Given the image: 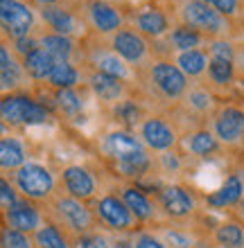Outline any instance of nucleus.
<instances>
[{
	"mask_svg": "<svg viewBox=\"0 0 244 248\" xmlns=\"http://www.w3.org/2000/svg\"><path fill=\"white\" fill-rule=\"evenodd\" d=\"M208 79L212 86L226 88L235 81V63L233 61H222V59H211L208 61V70H206Z\"/></svg>",
	"mask_w": 244,
	"mask_h": 248,
	"instance_id": "nucleus-33",
	"label": "nucleus"
},
{
	"mask_svg": "<svg viewBox=\"0 0 244 248\" xmlns=\"http://www.w3.org/2000/svg\"><path fill=\"white\" fill-rule=\"evenodd\" d=\"M18 199H20V194H18V189H16V185L7 176H0V215L7 208H12Z\"/></svg>",
	"mask_w": 244,
	"mask_h": 248,
	"instance_id": "nucleus-41",
	"label": "nucleus"
},
{
	"mask_svg": "<svg viewBox=\"0 0 244 248\" xmlns=\"http://www.w3.org/2000/svg\"><path fill=\"white\" fill-rule=\"evenodd\" d=\"M36 25L32 7L25 0H0V30L7 39H23L30 36Z\"/></svg>",
	"mask_w": 244,
	"mask_h": 248,
	"instance_id": "nucleus-10",
	"label": "nucleus"
},
{
	"mask_svg": "<svg viewBox=\"0 0 244 248\" xmlns=\"http://www.w3.org/2000/svg\"><path fill=\"white\" fill-rule=\"evenodd\" d=\"M12 43H14V57H20V59L39 47V39H34L32 34H30V36H23V39L12 41Z\"/></svg>",
	"mask_w": 244,
	"mask_h": 248,
	"instance_id": "nucleus-43",
	"label": "nucleus"
},
{
	"mask_svg": "<svg viewBox=\"0 0 244 248\" xmlns=\"http://www.w3.org/2000/svg\"><path fill=\"white\" fill-rule=\"evenodd\" d=\"M161 239H163V244L167 248H192L195 246L192 237L188 232H183L181 228H167Z\"/></svg>",
	"mask_w": 244,
	"mask_h": 248,
	"instance_id": "nucleus-40",
	"label": "nucleus"
},
{
	"mask_svg": "<svg viewBox=\"0 0 244 248\" xmlns=\"http://www.w3.org/2000/svg\"><path fill=\"white\" fill-rule=\"evenodd\" d=\"M244 199V174L242 171H231L222 181L217 189H212L204 196V203L211 210H231L238 208Z\"/></svg>",
	"mask_w": 244,
	"mask_h": 248,
	"instance_id": "nucleus-16",
	"label": "nucleus"
},
{
	"mask_svg": "<svg viewBox=\"0 0 244 248\" xmlns=\"http://www.w3.org/2000/svg\"><path fill=\"white\" fill-rule=\"evenodd\" d=\"M161 167H163V171H167V174H177L179 167H181V156H179L177 151H165V154H161Z\"/></svg>",
	"mask_w": 244,
	"mask_h": 248,
	"instance_id": "nucleus-44",
	"label": "nucleus"
},
{
	"mask_svg": "<svg viewBox=\"0 0 244 248\" xmlns=\"http://www.w3.org/2000/svg\"><path fill=\"white\" fill-rule=\"evenodd\" d=\"M81 79V72L77 70V65L73 61H57L48 77V84L52 86L54 91H66V88H77Z\"/></svg>",
	"mask_w": 244,
	"mask_h": 248,
	"instance_id": "nucleus-30",
	"label": "nucleus"
},
{
	"mask_svg": "<svg viewBox=\"0 0 244 248\" xmlns=\"http://www.w3.org/2000/svg\"><path fill=\"white\" fill-rule=\"evenodd\" d=\"M12 183L16 185V189H18V194L23 199H30L34 203H43V201H52V196L57 194L59 178L54 176V171L48 165L36 163V160H27L16 171H12Z\"/></svg>",
	"mask_w": 244,
	"mask_h": 248,
	"instance_id": "nucleus-1",
	"label": "nucleus"
},
{
	"mask_svg": "<svg viewBox=\"0 0 244 248\" xmlns=\"http://www.w3.org/2000/svg\"><path fill=\"white\" fill-rule=\"evenodd\" d=\"M240 171L244 174V147L240 149Z\"/></svg>",
	"mask_w": 244,
	"mask_h": 248,
	"instance_id": "nucleus-50",
	"label": "nucleus"
},
{
	"mask_svg": "<svg viewBox=\"0 0 244 248\" xmlns=\"http://www.w3.org/2000/svg\"><path fill=\"white\" fill-rule=\"evenodd\" d=\"M131 242H133V248H167L159 235L147 232V230H140V232H136Z\"/></svg>",
	"mask_w": 244,
	"mask_h": 248,
	"instance_id": "nucleus-42",
	"label": "nucleus"
},
{
	"mask_svg": "<svg viewBox=\"0 0 244 248\" xmlns=\"http://www.w3.org/2000/svg\"><path fill=\"white\" fill-rule=\"evenodd\" d=\"M32 2L39 7H50V5H59L61 0H32Z\"/></svg>",
	"mask_w": 244,
	"mask_h": 248,
	"instance_id": "nucleus-48",
	"label": "nucleus"
},
{
	"mask_svg": "<svg viewBox=\"0 0 244 248\" xmlns=\"http://www.w3.org/2000/svg\"><path fill=\"white\" fill-rule=\"evenodd\" d=\"M0 217H2V223L7 228L20 230L25 235H34L41 228V223H43L41 208L34 201H30V199H23V196L14 203L12 208H7Z\"/></svg>",
	"mask_w": 244,
	"mask_h": 248,
	"instance_id": "nucleus-14",
	"label": "nucleus"
},
{
	"mask_svg": "<svg viewBox=\"0 0 244 248\" xmlns=\"http://www.w3.org/2000/svg\"><path fill=\"white\" fill-rule=\"evenodd\" d=\"M120 199L125 203L129 212L133 215V219L138 223H152L156 219V203L149 194H147L145 189L140 187V185L131 183V185H122L120 187Z\"/></svg>",
	"mask_w": 244,
	"mask_h": 248,
	"instance_id": "nucleus-17",
	"label": "nucleus"
},
{
	"mask_svg": "<svg viewBox=\"0 0 244 248\" xmlns=\"http://www.w3.org/2000/svg\"><path fill=\"white\" fill-rule=\"evenodd\" d=\"M7 133H9V126H7V124L0 120V138H5Z\"/></svg>",
	"mask_w": 244,
	"mask_h": 248,
	"instance_id": "nucleus-49",
	"label": "nucleus"
},
{
	"mask_svg": "<svg viewBox=\"0 0 244 248\" xmlns=\"http://www.w3.org/2000/svg\"><path fill=\"white\" fill-rule=\"evenodd\" d=\"M84 9L88 23L98 34L113 36L122 30V12L109 0H84Z\"/></svg>",
	"mask_w": 244,
	"mask_h": 248,
	"instance_id": "nucleus-15",
	"label": "nucleus"
},
{
	"mask_svg": "<svg viewBox=\"0 0 244 248\" xmlns=\"http://www.w3.org/2000/svg\"><path fill=\"white\" fill-rule=\"evenodd\" d=\"M39 39V46L46 50L54 61H73L75 54V41L70 36H64V34H54V32H43L36 36Z\"/></svg>",
	"mask_w": 244,
	"mask_h": 248,
	"instance_id": "nucleus-26",
	"label": "nucleus"
},
{
	"mask_svg": "<svg viewBox=\"0 0 244 248\" xmlns=\"http://www.w3.org/2000/svg\"><path fill=\"white\" fill-rule=\"evenodd\" d=\"M73 248H111V239L104 232L91 230V232L73 237Z\"/></svg>",
	"mask_w": 244,
	"mask_h": 248,
	"instance_id": "nucleus-36",
	"label": "nucleus"
},
{
	"mask_svg": "<svg viewBox=\"0 0 244 248\" xmlns=\"http://www.w3.org/2000/svg\"><path fill=\"white\" fill-rule=\"evenodd\" d=\"M138 138L149 154H165L179 144V133L174 124L163 115H147L138 126Z\"/></svg>",
	"mask_w": 244,
	"mask_h": 248,
	"instance_id": "nucleus-11",
	"label": "nucleus"
},
{
	"mask_svg": "<svg viewBox=\"0 0 244 248\" xmlns=\"http://www.w3.org/2000/svg\"><path fill=\"white\" fill-rule=\"evenodd\" d=\"M34 248H73V239L57 221H43L32 235Z\"/></svg>",
	"mask_w": 244,
	"mask_h": 248,
	"instance_id": "nucleus-23",
	"label": "nucleus"
},
{
	"mask_svg": "<svg viewBox=\"0 0 244 248\" xmlns=\"http://www.w3.org/2000/svg\"><path fill=\"white\" fill-rule=\"evenodd\" d=\"M133 30L140 32L145 39H161L165 34H170L172 25H170V16L159 9V7H147L143 12L136 14L133 18Z\"/></svg>",
	"mask_w": 244,
	"mask_h": 248,
	"instance_id": "nucleus-18",
	"label": "nucleus"
},
{
	"mask_svg": "<svg viewBox=\"0 0 244 248\" xmlns=\"http://www.w3.org/2000/svg\"><path fill=\"white\" fill-rule=\"evenodd\" d=\"M113 118L120 124V129L133 131L143 124L145 111H143V106H140L136 99L125 97V99H120V102H115V106H113Z\"/></svg>",
	"mask_w": 244,
	"mask_h": 248,
	"instance_id": "nucleus-28",
	"label": "nucleus"
},
{
	"mask_svg": "<svg viewBox=\"0 0 244 248\" xmlns=\"http://www.w3.org/2000/svg\"><path fill=\"white\" fill-rule=\"evenodd\" d=\"M208 50L204 47H197V50H188V52H179L177 59H174V65H177L179 70L183 72L188 79H197L201 75H206L208 70Z\"/></svg>",
	"mask_w": 244,
	"mask_h": 248,
	"instance_id": "nucleus-27",
	"label": "nucleus"
},
{
	"mask_svg": "<svg viewBox=\"0 0 244 248\" xmlns=\"http://www.w3.org/2000/svg\"><path fill=\"white\" fill-rule=\"evenodd\" d=\"M206 5H211L219 16H224L226 20L235 18L242 14V0H204Z\"/></svg>",
	"mask_w": 244,
	"mask_h": 248,
	"instance_id": "nucleus-39",
	"label": "nucleus"
},
{
	"mask_svg": "<svg viewBox=\"0 0 244 248\" xmlns=\"http://www.w3.org/2000/svg\"><path fill=\"white\" fill-rule=\"evenodd\" d=\"M185 104H188L190 111L199 113V115H206V113H211L215 108V97L211 95L208 88L195 86V88H188V93H185Z\"/></svg>",
	"mask_w": 244,
	"mask_h": 248,
	"instance_id": "nucleus-34",
	"label": "nucleus"
},
{
	"mask_svg": "<svg viewBox=\"0 0 244 248\" xmlns=\"http://www.w3.org/2000/svg\"><path fill=\"white\" fill-rule=\"evenodd\" d=\"M16 57L12 54V50L0 41V70H9V68H16Z\"/></svg>",
	"mask_w": 244,
	"mask_h": 248,
	"instance_id": "nucleus-45",
	"label": "nucleus"
},
{
	"mask_svg": "<svg viewBox=\"0 0 244 248\" xmlns=\"http://www.w3.org/2000/svg\"><path fill=\"white\" fill-rule=\"evenodd\" d=\"M91 210L95 215V221L102 228L111 230V232H118V235H125V232H131L138 221L133 219V215L129 212L122 199L118 194H102L95 196L91 201Z\"/></svg>",
	"mask_w": 244,
	"mask_h": 248,
	"instance_id": "nucleus-5",
	"label": "nucleus"
},
{
	"mask_svg": "<svg viewBox=\"0 0 244 248\" xmlns=\"http://www.w3.org/2000/svg\"><path fill=\"white\" fill-rule=\"evenodd\" d=\"M204 34H199L197 30H192V27L183 25V23H179L170 30L167 34V41H170V46L177 50V52H188V50H197L201 47L204 43Z\"/></svg>",
	"mask_w": 244,
	"mask_h": 248,
	"instance_id": "nucleus-31",
	"label": "nucleus"
},
{
	"mask_svg": "<svg viewBox=\"0 0 244 248\" xmlns=\"http://www.w3.org/2000/svg\"><path fill=\"white\" fill-rule=\"evenodd\" d=\"M156 208L163 212L170 221H188L197 212V199L181 183H167L161 185L156 192Z\"/></svg>",
	"mask_w": 244,
	"mask_h": 248,
	"instance_id": "nucleus-6",
	"label": "nucleus"
},
{
	"mask_svg": "<svg viewBox=\"0 0 244 248\" xmlns=\"http://www.w3.org/2000/svg\"><path fill=\"white\" fill-rule=\"evenodd\" d=\"M27 163V151L20 138L5 136L0 138V170L16 171L20 165Z\"/></svg>",
	"mask_w": 244,
	"mask_h": 248,
	"instance_id": "nucleus-25",
	"label": "nucleus"
},
{
	"mask_svg": "<svg viewBox=\"0 0 244 248\" xmlns=\"http://www.w3.org/2000/svg\"><path fill=\"white\" fill-rule=\"evenodd\" d=\"M0 248H34V239L32 235L2 226L0 228Z\"/></svg>",
	"mask_w": 244,
	"mask_h": 248,
	"instance_id": "nucleus-35",
	"label": "nucleus"
},
{
	"mask_svg": "<svg viewBox=\"0 0 244 248\" xmlns=\"http://www.w3.org/2000/svg\"><path fill=\"white\" fill-rule=\"evenodd\" d=\"M99 149L113 165L120 163H131V160H138V158L149 156V151L145 149V144L140 142L138 133L127 129H113L109 131L102 142H99Z\"/></svg>",
	"mask_w": 244,
	"mask_h": 248,
	"instance_id": "nucleus-7",
	"label": "nucleus"
},
{
	"mask_svg": "<svg viewBox=\"0 0 244 248\" xmlns=\"http://www.w3.org/2000/svg\"><path fill=\"white\" fill-rule=\"evenodd\" d=\"M0 120L9 126H41L50 122V108L27 93H7L0 95Z\"/></svg>",
	"mask_w": 244,
	"mask_h": 248,
	"instance_id": "nucleus-2",
	"label": "nucleus"
},
{
	"mask_svg": "<svg viewBox=\"0 0 244 248\" xmlns=\"http://www.w3.org/2000/svg\"><path fill=\"white\" fill-rule=\"evenodd\" d=\"M54 63H57V61H54L41 46L36 47V50H32L27 57L20 59V68H23V72H25L30 79H34V81H48Z\"/></svg>",
	"mask_w": 244,
	"mask_h": 248,
	"instance_id": "nucleus-22",
	"label": "nucleus"
},
{
	"mask_svg": "<svg viewBox=\"0 0 244 248\" xmlns=\"http://www.w3.org/2000/svg\"><path fill=\"white\" fill-rule=\"evenodd\" d=\"M54 104L66 118H77L84 113V99H81L77 88H66V91H54Z\"/></svg>",
	"mask_w": 244,
	"mask_h": 248,
	"instance_id": "nucleus-32",
	"label": "nucleus"
},
{
	"mask_svg": "<svg viewBox=\"0 0 244 248\" xmlns=\"http://www.w3.org/2000/svg\"><path fill=\"white\" fill-rule=\"evenodd\" d=\"M235 215H238V221L244 226V199H242V201H240V205H238V208H235Z\"/></svg>",
	"mask_w": 244,
	"mask_h": 248,
	"instance_id": "nucleus-47",
	"label": "nucleus"
},
{
	"mask_svg": "<svg viewBox=\"0 0 244 248\" xmlns=\"http://www.w3.org/2000/svg\"><path fill=\"white\" fill-rule=\"evenodd\" d=\"M212 242L217 248H244V226L238 219H228L215 226Z\"/></svg>",
	"mask_w": 244,
	"mask_h": 248,
	"instance_id": "nucleus-29",
	"label": "nucleus"
},
{
	"mask_svg": "<svg viewBox=\"0 0 244 248\" xmlns=\"http://www.w3.org/2000/svg\"><path fill=\"white\" fill-rule=\"evenodd\" d=\"M88 88L99 102H109V104H115L120 99H125L127 93V86L122 79L98 70H91V75H88Z\"/></svg>",
	"mask_w": 244,
	"mask_h": 248,
	"instance_id": "nucleus-19",
	"label": "nucleus"
},
{
	"mask_svg": "<svg viewBox=\"0 0 244 248\" xmlns=\"http://www.w3.org/2000/svg\"><path fill=\"white\" fill-rule=\"evenodd\" d=\"M59 185L64 189V194L80 199L84 203H91L98 196V178L93 174L91 167L86 165H66L59 174Z\"/></svg>",
	"mask_w": 244,
	"mask_h": 248,
	"instance_id": "nucleus-12",
	"label": "nucleus"
},
{
	"mask_svg": "<svg viewBox=\"0 0 244 248\" xmlns=\"http://www.w3.org/2000/svg\"><path fill=\"white\" fill-rule=\"evenodd\" d=\"M149 84L154 86V91L161 97L170 99V102H179L185 97L188 93V77L179 70L174 61L159 59L149 65Z\"/></svg>",
	"mask_w": 244,
	"mask_h": 248,
	"instance_id": "nucleus-9",
	"label": "nucleus"
},
{
	"mask_svg": "<svg viewBox=\"0 0 244 248\" xmlns=\"http://www.w3.org/2000/svg\"><path fill=\"white\" fill-rule=\"evenodd\" d=\"M179 18L181 23L192 30H197L204 36L211 39H222L228 30V20L219 16L211 5H206L204 0H181L179 2Z\"/></svg>",
	"mask_w": 244,
	"mask_h": 248,
	"instance_id": "nucleus-4",
	"label": "nucleus"
},
{
	"mask_svg": "<svg viewBox=\"0 0 244 248\" xmlns=\"http://www.w3.org/2000/svg\"><path fill=\"white\" fill-rule=\"evenodd\" d=\"M52 208H54L57 223L73 237L91 232V230H95V226H98L91 205L80 201V199H73V196L64 194V192L52 196Z\"/></svg>",
	"mask_w": 244,
	"mask_h": 248,
	"instance_id": "nucleus-3",
	"label": "nucleus"
},
{
	"mask_svg": "<svg viewBox=\"0 0 244 248\" xmlns=\"http://www.w3.org/2000/svg\"><path fill=\"white\" fill-rule=\"evenodd\" d=\"M208 57L211 59L233 61L235 63V47H233L231 41H226V39H212L208 43Z\"/></svg>",
	"mask_w": 244,
	"mask_h": 248,
	"instance_id": "nucleus-37",
	"label": "nucleus"
},
{
	"mask_svg": "<svg viewBox=\"0 0 244 248\" xmlns=\"http://www.w3.org/2000/svg\"><path fill=\"white\" fill-rule=\"evenodd\" d=\"M211 131L222 147H244V106L224 104L212 113Z\"/></svg>",
	"mask_w": 244,
	"mask_h": 248,
	"instance_id": "nucleus-8",
	"label": "nucleus"
},
{
	"mask_svg": "<svg viewBox=\"0 0 244 248\" xmlns=\"http://www.w3.org/2000/svg\"><path fill=\"white\" fill-rule=\"evenodd\" d=\"M91 65H93V70L111 75V77H118V79H122V81H127V79L131 77L129 65L120 59L113 50H102V47L95 50V54L91 57Z\"/></svg>",
	"mask_w": 244,
	"mask_h": 248,
	"instance_id": "nucleus-24",
	"label": "nucleus"
},
{
	"mask_svg": "<svg viewBox=\"0 0 244 248\" xmlns=\"http://www.w3.org/2000/svg\"><path fill=\"white\" fill-rule=\"evenodd\" d=\"M185 151L195 158H211L222 151V144L211 129H195L183 138Z\"/></svg>",
	"mask_w": 244,
	"mask_h": 248,
	"instance_id": "nucleus-21",
	"label": "nucleus"
},
{
	"mask_svg": "<svg viewBox=\"0 0 244 248\" xmlns=\"http://www.w3.org/2000/svg\"><path fill=\"white\" fill-rule=\"evenodd\" d=\"M111 50L127 65H143L149 59V41L133 27H122L111 36Z\"/></svg>",
	"mask_w": 244,
	"mask_h": 248,
	"instance_id": "nucleus-13",
	"label": "nucleus"
},
{
	"mask_svg": "<svg viewBox=\"0 0 244 248\" xmlns=\"http://www.w3.org/2000/svg\"><path fill=\"white\" fill-rule=\"evenodd\" d=\"M111 248H133V242L129 239V237H115V239H111Z\"/></svg>",
	"mask_w": 244,
	"mask_h": 248,
	"instance_id": "nucleus-46",
	"label": "nucleus"
},
{
	"mask_svg": "<svg viewBox=\"0 0 244 248\" xmlns=\"http://www.w3.org/2000/svg\"><path fill=\"white\" fill-rule=\"evenodd\" d=\"M41 20L46 23L54 34H64V36H70L73 39L77 30H80V20L68 7L61 5H50V7H41L39 9Z\"/></svg>",
	"mask_w": 244,
	"mask_h": 248,
	"instance_id": "nucleus-20",
	"label": "nucleus"
},
{
	"mask_svg": "<svg viewBox=\"0 0 244 248\" xmlns=\"http://www.w3.org/2000/svg\"><path fill=\"white\" fill-rule=\"evenodd\" d=\"M240 16H242V20H244V5H242V14H240Z\"/></svg>",
	"mask_w": 244,
	"mask_h": 248,
	"instance_id": "nucleus-51",
	"label": "nucleus"
},
{
	"mask_svg": "<svg viewBox=\"0 0 244 248\" xmlns=\"http://www.w3.org/2000/svg\"><path fill=\"white\" fill-rule=\"evenodd\" d=\"M20 81H23V68H20V65L9 68V70H0V95L16 93Z\"/></svg>",
	"mask_w": 244,
	"mask_h": 248,
	"instance_id": "nucleus-38",
	"label": "nucleus"
}]
</instances>
